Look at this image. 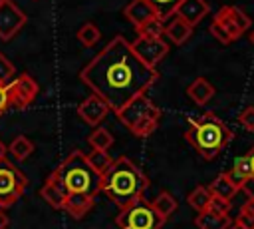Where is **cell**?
I'll return each instance as SVG.
<instances>
[{
	"instance_id": "6da1fadb",
	"label": "cell",
	"mask_w": 254,
	"mask_h": 229,
	"mask_svg": "<svg viewBox=\"0 0 254 229\" xmlns=\"http://www.w3.org/2000/svg\"><path fill=\"white\" fill-rule=\"evenodd\" d=\"M81 82L97 94L111 112H117L131 98L143 94L159 78V72L139 60L131 42L115 36L79 72Z\"/></svg>"
},
{
	"instance_id": "7a4b0ae2",
	"label": "cell",
	"mask_w": 254,
	"mask_h": 229,
	"mask_svg": "<svg viewBox=\"0 0 254 229\" xmlns=\"http://www.w3.org/2000/svg\"><path fill=\"white\" fill-rule=\"evenodd\" d=\"M149 187L147 175L129 159L115 157L113 163L101 173V191L121 209L145 195Z\"/></svg>"
},
{
	"instance_id": "3957f363",
	"label": "cell",
	"mask_w": 254,
	"mask_h": 229,
	"mask_svg": "<svg viewBox=\"0 0 254 229\" xmlns=\"http://www.w3.org/2000/svg\"><path fill=\"white\" fill-rule=\"evenodd\" d=\"M232 137H234L232 129L212 112L189 119V127L185 131V139L206 161H212L230 143Z\"/></svg>"
},
{
	"instance_id": "277c9868",
	"label": "cell",
	"mask_w": 254,
	"mask_h": 229,
	"mask_svg": "<svg viewBox=\"0 0 254 229\" xmlns=\"http://www.w3.org/2000/svg\"><path fill=\"white\" fill-rule=\"evenodd\" d=\"M52 175L60 181L65 193H83L95 197L101 193V175L89 165L87 155L81 149H73L54 171Z\"/></svg>"
},
{
	"instance_id": "5b68a950",
	"label": "cell",
	"mask_w": 254,
	"mask_h": 229,
	"mask_svg": "<svg viewBox=\"0 0 254 229\" xmlns=\"http://www.w3.org/2000/svg\"><path fill=\"white\" fill-rule=\"evenodd\" d=\"M115 117L137 137L151 135L161 119V110L143 94L131 98L125 106H121L117 112H113Z\"/></svg>"
},
{
	"instance_id": "8992f818",
	"label": "cell",
	"mask_w": 254,
	"mask_h": 229,
	"mask_svg": "<svg viewBox=\"0 0 254 229\" xmlns=\"http://www.w3.org/2000/svg\"><path fill=\"white\" fill-rule=\"evenodd\" d=\"M163 223L165 219L143 197L121 207L115 217V225L119 229H161Z\"/></svg>"
},
{
	"instance_id": "52a82bcc",
	"label": "cell",
	"mask_w": 254,
	"mask_h": 229,
	"mask_svg": "<svg viewBox=\"0 0 254 229\" xmlns=\"http://www.w3.org/2000/svg\"><path fill=\"white\" fill-rule=\"evenodd\" d=\"M28 187V177L10 161H0V207L14 205Z\"/></svg>"
},
{
	"instance_id": "ba28073f",
	"label": "cell",
	"mask_w": 254,
	"mask_h": 229,
	"mask_svg": "<svg viewBox=\"0 0 254 229\" xmlns=\"http://www.w3.org/2000/svg\"><path fill=\"white\" fill-rule=\"evenodd\" d=\"M6 88H8L10 108H16V110L28 108L38 96V84L30 74H22L18 78H12V82L6 84Z\"/></svg>"
},
{
	"instance_id": "9c48e42d",
	"label": "cell",
	"mask_w": 254,
	"mask_h": 229,
	"mask_svg": "<svg viewBox=\"0 0 254 229\" xmlns=\"http://www.w3.org/2000/svg\"><path fill=\"white\" fill-rule=\"evenodd\" d=\"M133 52L139 56V60L151 68H155L167 54H169V46L163 38H145L139 36L135 42H131Z\"/></svg>"
},
{
	"instance_id": "30bf717a",
	"label": "cell",
	"mask_w": 254,
	"mask_h": 229,
	"mask_svg": "<svg viewBox=\"0 0 254 229\" xmlns=\"http://www.w3.org/2000/svg\"><path fill=\"white\" fill-rule=\"evenodd\" d=\"M212 20L220 22L224 26V30L230 34L232 40H238L250 28V24H252V20L238 6H228V4L222 6V8H218V12L214 14Z\"/></svg>"
},
{
	"instance_id": "8fae6325",
	"label": "cell",
	"mask_w": 254,
	"mask_h": 229,
	"mask_svg": "<svg viewBox=\"0 0 254 229\" xmlns=\"http://www.w3.org/2000/svg\"><path fill=\"white\" fill-rule=\"evenodd\" d=\"M28 22L26 14L12 2L6 0L0 4V40H12Z\"/></svg>"
},
{
	"instance_id": "7c38bea8",
	"label": "cell",
	"mask_w": 254,
	"mask_h": 229,
	"mask_svg": "<svg viewBox=\"0 0 254 229\" xmlns=\"http://www.w3.org/2000/svg\"><path fill=\"white\" fill-rule=\"evenodd\" d=\"M109 106L97 96V94H91L87 96L79 106H77V115L87 123V125H99L107 114H109Z\"/></svg>"
},
{
	"instance_id": "4fadbf2b",
	"label": "cell",
	"mask_w": 254,
	"mask_h": 229,
	"mask_svg": "<svg viewBox=\"0 0 254 229\" xmlns=\"http://www.w3.org/2000/svg\"><path fill=\"white\" fill-rule=\"evenodd\" d=\"M208 4L204 2V0H183L179 6H177V10H175V16H179L181 20H185V22H189L192 28L208 14Z\"/></svg>"
},
{
	"instance_id": "5bb4252c",
	"label": "cell",
	"mask_w": 254,
	"mask_h": 229,
	"mask_svg": "<svg viewBox=\"0 0 254 229\" xmlns=\"http://www.w3.org/2000/svg\"><path fill=\"white\" fill-rule=\"evenodd\" d=\"M40 195L54 207V209H64V203H65V197H67V193H65V189L60 185V181L50 173L48 175V179H46V183L42 185V189H40Z\"/></svg>"
},
{
	"instance_id": "9a60e30c",
	"label": "cell",
	"mask_w": 254,
	"mask_h": 229,
	"mask_svg": "<svg viewBox=\"0 0 254 229\" xmlns=\"http://www.w3.org/2000/svg\"><path fill=\"white\" fill-rule=\"evenodd\" d=\"M93 201H95V197H89V195H83V193H69L65 197L64 211H67L73 219H81L87 211H91Z\"/></svg>"
},
{
	"instance_id": "2e32d148",
	"label": "cell",
	"mask_w": 254,
	"mask_h": 229,
	"mask_svg": "<svg viewBox=\"0 0 254 229\" xmlns=\"http://www.w3.org/2000/svg\"><path fill=\"white\" fill-rule=\"evenodd\" d=\"M187 94H189V98H190L196 106H206V104L212 100V96L216 94V90H214V86H212L206 78H196V80H192V84L187 88Z\"/></svg>"
},
{
	"instance_id": "e0dca14e",
	"label": "cell",
	"mask_w": 254,
	"mask_h": 229,
	"mask_svg": "<svg viewBox=\"0 0 254 229\" xmlns=\"http://www.w3.org/2000/svg\"><path fill=\"white\" fill-rule=\"evenodd\" d=\"M123 14H125V18H127L135 28H137L139 24H143L145 20H149L151 16H155V12H153V8H151V4H149L147 0H131V2L125 6Z\"/></svg>"
},
{
	"instance_id": "ac0fdd59",
	"label": "cell",
	"mask_w": 254,
	"mask_h": 229,
	"mask_svg": "<svg viewBox=\"0 0 254 229\" xmlns=\"http://www.w3.org/2000/svg\"><path fill=\"white\" fill-rule=\"evenodd\" d=\"M190 34H192V26H190L189 22L181 20L179 16H175V18L165 26V36H167L173 44H177V46H183V44L190 38Z\"/></svg>"
},
{
	"instance_id": "d6986e66",
	"label": "cell",
	"mask_w": 254,
	"mask_h": 229,
	"mask_svg": "<svg viewBox=\"0 0 254 229\" xmlns=\"http://www.w3.org/2000/svg\"><path fill=\"white\" fill-rule=\"evenodd\" d=\"M194 225H196L198 229H228L230 217L206 209V211H200V213L194 217Z\"/></svg>"
},
{
	"instance_id": "ffe728a7",
	"label": "cell",
	"mask_w": 254,
	"mask_h": 229,
	"mask_svg": "<svg viewBox=\"0 0 254 229\" xmlns=\"http://www.w3.org/2000/svg\"><path fill=\"white\" fill-rule=\"evenodd\" d=\"M226 175L232 179V183H234L238 189H242V187L246 185V181H250V179H252V169H250L248 157H246V155L236 157V159H234L232 169H230V171H226Z\"/></svg>"
},
{
	"instance_id": "44dd1931",
	"label": "cell",
	"mask_w": 254,
	"mask_h": 229,
	"mask_svg": "<svg viewBox=\"0 0 254 229\" xmlns=\"http://www.w3.org/2000/svg\"><path fill=\"white\" fill-rule=\"evenodd\" d=\"M208 189H210V193H212V195H218V197L228 199V201H232V199H234V195L240 191V189L232 183V179H230L226 173H220L218 177H214V179L210 181Z\"/></svg>"
},
{
	"instance_id": "7402d4cb",
	"label": "cell",
	"mask_w": 254,
	"mask_h": 229,
	"mask_svg": "<svg viewBox=\"0 0 254 229\" xmlns=\"http://www.w3.org/2000/svg\"><path fill=\"white\" fill-rule=\"evenodd\" d=\"M151 205H153V209H155L165 221H167V219L177 211V207H179V205H177V199H175L169 191H161V193L151 201Z\"/></svg>"
},
{
	"instance_id": "603a6c76",
	"label": "cell",
	"mask_w": 254,
	"mask_h": 229,
	"mask_svg": "<svg viewBox=\"0 0 254 229\" xmlns=\"http://www.w3.org/2000/svg\"><path fill=\"white\" fill-rule=\"evenodd\" d=\"M210 197H212V193H210L208 187H204V185H196V187L189 193L187 201H189V205H190L196 213H200V211H206V209H208Z\"/></svg>"
},
{
	"instance_id": "cb8c5ba5",
	"label": "cell",
	"mask_w": 254,
	"mask_h": 229,
	"mask_svg": "<svg viewBox=\"0 0 254 229\" xmlns=\"http://www.w3.org/2000/svg\"><path fill=\"white\" fill-rule=\"evenodd\" d=\"M139 36L145 38H163L165 36V20H161L159 16H151L149 20H145L143 24L137 26Z\"/></svg>"
},
{
	"instance_id": "d4e9b609",
	"label": "cell",
	"mask_w": 254,
	"mask_h": 229,
	"mask_svg": "<svg viewBox=\"0 0 254 229\" xmlns=\"http://www.w3.org/2000/svg\"><path fill=\"white\" fill-rule=\"evenodd\" d=\"M87 141H89V145H91L93 149H103V151H107V149L113 145V135H111V131L105 129V127H95V129L89 133Z\"/></svg>"
},
{
	"instance_id": "484cf974",
	"label": "cell",
	"mask_w": 254,
	"mask_h": 229,
	"mask_svg": "<svg viewBox=\"0 0 254 229\" xmlns=\"http://www.w3.org/2000/svg\"><path fill=\"white\" fill-rule=\"evenodd\" d=\"M8 149H10V153H12L16 159L24 161L26 157L32 155V151H34V143H32L26 135H16V137L12 139V143H10Z\"/></svg>"
},
{
	"instance_id": "4316f807",
	"label": "cell",
	"mask_w": 254,
	"mask_h": 229,
	"mask_svg": "<svg viewBox=\"0 0 254 229\" xmlns=\"http://www.w3.org/2000/svg\"><path fill=\"white\" fill-rule=\"evenodd\" d=\"M147 2L151 4L155 16H159L161 20H167V18L175 16V10L183 0H147Z\"/></svg>"
},
{
	"instance_id": "83f0119b",
	"label": "cell",
	"mask_w": 254,
	"mask_h": 229,
	"mask_svg": "<svg viewBox=\"0 0 254 229\" xmlns=\"http://www.w3.org/2000/svg\"><path fill=\"white\" fill-rule=\"evenodd\" d=\"M87 161H89V165L101 175V173L113 163V157H111L107 151H103V149H93L91 153H87Z\"/></svg>"
},
{
	"instance_id": "f1b7e54d",
	"label": "cell",
	"mask_w": 254,
	"mask_h": 229,
	"mask_svg": "<svg viewBox=\"0 0 254 229\" xmlns=\"http://www.w3.org/2000/svg\"><path fill=\"white\" fill-rule=\"evenodd\" d=\"M99 38H101V32H99V28H97L93 22H87V24H83V26L77 30V40H79L83 46H93V44L99 42Z\"/></svg>"
},
{
	"instance_id": "f546056e",
	"label": "cell",
	"mask_w": 254,
	"mask_h": 229,
	"mask_svg": "<svg viewBox=\"0 0 254 229\" xmlns=\"http://www.w3.org/2000/svg\"><path fill=\"white\" fill-rule=\"evenodd\" d=\"M234 221L242 223V225L248 227V229H254V199H250V197L246 199V203L240 207L238 217H236Z\"/></svg>"
},
{
	"instance_id": "4dcf8cb0",
	"label": "cell",
	"mask_w": 254,
	"mask_h": 229,
	"mask_svg": "<svg viewBox=\"0 0 254 229\" xmlns=\"http://www.w3.org/2000/svg\"><path fill=\"white\" fill-rule=\"evenodd\" d=\"M14 74H16V68H14V64L0 52V84H10L12 82V78H14Z\"/></svg>"
},
{
	"instance_id": "1f68e13d",
	"label": "cell",
	"mask_w": 254,
	"mask_h": 229,
	"mask_svg": "<svg viewBox=\"0 0 254 229\" xmlns=\"http://www.w3.org/2000/svg\"><path fill=\"white\" fill-rule=\"evenodd\" d=\"M208 30H210V34H212L220 44H230V42H234V40L230 38V34L224 30V26H222L220 22H216V20H212V22H210Z\"/></svg>"
},
{
	"instance_id": "d6a6232c",
	"label": "cell",
	"mask_w": 254,
	"mask_h": 229,
	"mask_svg": "<svg viewBox=\"0 0 254 229\" xmlns=\"http://www.w3.org/2000/svg\"><path fill=\"white\" fill-rule=\"evenodd\" d=\"M230 207H232V205H230L228 199H222V197H218V195H212V197H210V203H208V209H210V211L220 213V215H228Z\"/></svg>"
},
{
	"instance_id": "836d02e7",
	"label": "cell",
	"mask_w": 254,
	"mask_h": 229,
	"mask_svg": "<svg viewBox=\"0 0 254 229\" xmlns=\"http://www.w3.org/2000/svg\"><path fill=\"white\" fill-rule=\"evenodd\" d=\"M238 123L246 131H254V106H248L238 114Z\"/></svg>"
},
{
	"instance_id": "e575fe53",
	"label": "cell",
	"mask_w": 254,
	"mask_h": 229,
	"mask_svg": "<svg viewBox=\"0 0 254 229\" xmlns=\"http://www.w3.org/2000/svg\"><path fill=\"white\" fill-rule=\"evenodd\" d=\"M10 108V98H8V88L4 84H0V115L6 114Z\"/></svg>"
},
{
	"instance_id": "d590c367",
	"label": "cell",
	"mask_w": 254,
	"mask_h": 229,
	"mask_svg": "<svg viewBox=\"0 0 254 229\" xmlns=\"http://www.w3.org/2000/svg\"><path fill=\"white\" fill-rule=\"evenodd\" d=\"M246 157H248V163H250V169H252V177H254V145H252V149L246 153Z\"/></svg>"
},
{
	"instance_id": "8d00e7d4",
	"label": "cell",
	"mask_w": 254,
	"mask_h": 229,
	"mask_svg": "<svg viewBox=\"0 0 254 229\" xmlns=\"http://www.w3.org/2000/svg\"><path fill=\"white\" fill-rule=\"evenodd\" d=\"M0 229H8V217L2 211V207H0Z\"/></svg>"
},
{
	"instance_id": "74e56055",
	"label": "cell",
	"mask_w": 254,
	"mask_h": 229,
	"mask_svg": "<svg viewBox=\"0 0 254 229\" xmlns=\"http://www.w3.org/2000/svg\"><path fill=\"white\" fill-rule=\"evenodd\" d=\"M6 151H8V149H6V145L0 141V161H4V159H6Z\"/></svg>"
},
{
	"instance_id": "f35d334b",
	"label": "cell",
	"mask_w": 254,
	"mask_h": 229,
	"mask_svg": "<svg viewBox=\"0 0 254 229\" xmlns=\"http://www.w3.org/2000/svg\"><path fill=\"white\" fill-rule=\"evenodd\" d=\"M228 229H248V227H244L242 223H238V221H234V223H230V225H228Z\"/></svg>"
},
{
	"instance_id": "ab89813d",
	"label": "cell",
	"mask_w": 254,
	"mask_h": 229,
	"mask_svg": "<svg viewBox=\"0 0 254 229\" xmlns=\"http://www.w3.org/2000/svg\"><path fill=\"white\" fill-rule=\"evenodd\" d=\"M250 42L254 44V30H252V34H250Z\"/></svg>"
},
{
	"instance_id": "60d3db41",
	"label": "cell",
	"mask_w": 254,
	"mask_h": 229,
	"mask_svg": "<svg viewBox=\"0 0 254 229\" xmlns=\"http://www.w3.org/2000/svg\"><path fill=\"white\" fill-rule=\"evenodd\" d=\"M2 2H6V0H0V4H2Z\"/></svg>"
}]
</instances>
